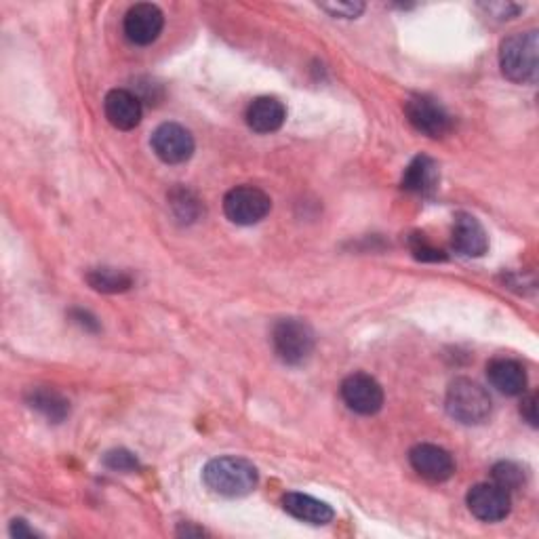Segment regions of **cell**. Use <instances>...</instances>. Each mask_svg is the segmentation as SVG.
Wrapping results in <instances>:
<instances>
[{
    "mask_svg": "<svg viewBox=\"0 0 539 539\" xmlns=\"http://www.w3.org/2000/svg\"><path fill=\"white\" fill-rule=\"evenodd\" d=\"M203 481L209 491L222 497H245L259 483L257 468L243 457H215L203 470Z\"/></svg>",
    "mask_w": 539,
    "mask_h": 539,
    "instance_id": "cell-1",
    "label": "cell"
},
{
    "mask_svg": "<svg viewBox=\"0 0 539 539\" xmlns=\"http://www.w3.org/2000/svg\"><path fill=\"white\" fill-rule=\"evenodd\" d=\"M499 68L516 85H535L539 74V36L537 30L518 32L499 45Z\"/></svg>",
    "mask_w": 539,
    "mask_h": 539,
    "instance_id": "cell-2",
    "label": "cell"
},
{
    "mask_svg": "<svg viewBox=\"0 0 539 539\" xmlns=\"http://www.w3.org/2000/svg\"><path fill=\"white\" fill-rule=\"evenodd\" d=\"M447 413L464 426H481L491 415V396L472 379L459 377L447 390Z\"/></svg>",
    "mask_w": 539,
    "mask_h": 539,
    "instance_id": "cell-3",
    "label": "cell"
},
{
    "mask_svg": "<svg viewBox=\"0 0 539 539\" xmlns=\"http://www.w3.org/2000/svg\"><path fill=\"white\" fill-rule=\"evenodd\" d=\"M314 331L302 318H283L272 329V346L285 365H304L314 352Z\"/></svg>",
    "mask_w": 539,
    "mask_h": 539,
    "instance_id": "cell-4",
    "label": "cell"
},
{
    "mask_svg": "<svg viewBox=\"0 0 539 539\" xmlns=\"http://www.w3.org/2000/svg\"><path fill=\"white\" fill-rule=\"evenodd\" d=\"M270 196L255 186H236L224 198V213L236 226H253L268 217Z\"/></svg>",
    "mask_w": 539,
    "mask_h": 539,
    "instance_id": "cell-5",
    "label": "cell"
},
{
    "mask_svg": "<svg viewBox=\"0 0 539 539\" xmlns=\"http://www.w3.org/2000/svg\"><path fill=\"white\" fill-rule=\"evenodd\" d=\"M405 114L415 131L432 139L447 137L453 131L451 114L428 95H413L405 102Z\"/></svg>",
    "mask_w": 539,
    "mask_h": 539,
    "instance_id": "cell-6",
    "label": "cell"
},
{
    "mask_svg": "<svg viewBox=\"0 0 539 539\" xmlns=\"http://www.w3.org/2000/svg\"><path fill=\"white\" fill-rule=\"evenodd\" d=\"M339 392H342L346 407L358 415H375L384 407V388L367 373L348 375Z\"/></svg>",
    "mask_w": 539,
    "mask_h": 539,
    "instance_id": "cell-7",
    "label": "cell"
},
{
    "mask_svg": "<svg viewBox=\"0 0 539 539\" xmlns=\"http://www.w3.org/2000/svg\"><path fill=\"white\" fill-rule=\"evenodd\" d=\"M468 510L483 523H499L512 510V497L506 489L495 483L474 485L466 497Z\"/></svg>",
    "mask_w": 539,
    "mask_h": 539,
    "instance_id": "cell-8",
    "label": "cell"
},
{
    "mask_svg": "<svg viewBox=\"0 0 539 539\" xmlns=\"http://www.w3.org/2000/svg\"><path fill=\"white\" fill-rule=\"evenodd\" d=\"M152 150L167 165H182L190 161L194 154V137L192 133L177 125L165 123L152 133Z\"/></svg>",
    "mask_w": 539,
    "mask_h": 539,
    "instance_id": "cell-9",
    "label": "cell"
},
{
    "mask_svg": "<svg viewBox=\"0 0 539 539\" xmlns=\"http://www.w3.org/2000/svg\"><path fill=\"white\" fill-rule=\"evenodd\" d=\"M165 28V15L156 5L139 3L125 15V36L137 47L152 45Z\"/></svg>",
    "mask_w": 539,
    "mask_h": 539,
    "instance_id": "cell-10",
    "label": "cell"
},
{
    "mask_svg": "<svg viewBox=\"0 0 539 539\" xmlns=\"http://www.w3.org/2000/svg\"><path fill=\"white\" fill-rule=\"evenodd\" d=\"M411 468L430 483H445L455 474V462L449 451L438 445L422 443L409 451Z\"/></svg>",
    "mask_w": 539,
    "mask_h": 539,
    "instance_id": "cell-11",
    "label": "cell"
},
{
    "mask_svg": "<svg viewBox=\"0 0 539 539\" xmlns=\"http://www.w3.org/2000/svg\"><path fill=\"white\" fill-rule=\"evenodd\" d=\"M108 123L118 131H131L142 123V102L127 89H112L104 99Z\"/></svg>",
    "mask_w": 539,
    "mask_h": 539,
    "instance_id": "cell-12",
    "label": "cell"
},
{
    "mask_svg": "<svg viewBox=\"0 0 539 539\" xmlns=\"http://www.w3.org/2000/svg\"><path fill=\"white\" fill-rule=\"evenodd\" d=\"M453 247L466 257H481L489 249V236L483 224L470 213H459L453 226Z\"/></svg>",
    "mask_w": 539,
    "mask_h": 539,
    "instance_id": "cell-13",
    "label": "cell"
},
{
    "mask_svg": "<svg viewBox=\"0 0 539 539\" xmlns=\"http://www.w3.org/2000/svg\"><path fill=\"white\" fill-rule=\"evenodd\" d=\"M489 384L506 396H521L527 390V371L514 358L499 356L487 365Z\"/></svg>",
    "mask_w": 539,
    "mask_h": 539,
    "instance_id": "cell-14",
    "label": "cell"
},
{
    "mask_svg": "<svg viewBox=\"0 0 539 539\" xmlns=\"http://www.w3.org/2000/svg\"><path fill=\"white\" fill-rule=\"evenodd\" d=\"M283 510L287 514H291L293 518H297V521L316 525V527L329 525L335 516L333 508L329 504L321 502V499H316L312 495H306V493H287L283 497Z\"/></svg>",
    "mask_w": 539,
    "mask_h": 539,
    "instance_id": "cell-15",
    "label": "cell"
},
{
    "mask_svg": "<svg viewBox=\"0 0 539 539\" xmlns=\"http://www.w3.org/2000/svg\"><path fill=\"white\" fill-rule=\"evenodd\" d=\"M247 125L255 133H274L285 125L287 118V108L276 97H257L247 108Z\"/></svg>",
    "mask_w": 539,
    "mask_h": 539,
    "instance_id": "cell-16",
    "label": "cell"
},
{
    "mask_svg": "<svg viewBox=\"0 0 539 539\" xmlns=\"http://www.w3.org/2000/svg\"><path fill=\"white\" fill-rule=\"evenodd\" d=\"M26 403L30 409L38 411L43 417H47L53 424H62L64 419L70 415V401L53 388H30L26 392Z\"/></svg>",
    "mask_w": 539,
    "mask_h": 539,
    "instance_id": "cell-17",
    "label": "cell"
},
{
    "mask_svg": "<svg viewBox=\"0 0 539 539\" xmlns=\"http://www.w3.org/2000/svg\"><path fill=\"white\" fill-rule=\"evenodd\" d=\"M438 165L432 161L430 156H417L413 158V163L405 169L403 175V188L407 192L415 194H432L438 186Z\"/></svg>",
    "mask_w": 539,
    "mask_h": 539,
    "instance_id": "cell-18",
    "label": "cell"
},
{
    "mask_svg": "<svg viewBox=\"0 0 539 539\" xmlns=\"http://www.w3.org/2000/svg\"><path fill=\"white\" fill-rule=\"evenodd\" d=\"M87 283L99 293H125L133 287V278L116 268H95L87 274Z\"/></svg>",
    "mask_w": 539,
    "mask_h": 539,
    "instance_id": "cell-19",
    "label": "cell"
},
{
    "mask_svg": "<svg viewBox=\"0 0 539 539\" xmlns=\"http://www.w3.org/2000/svg\"><path fill=\"white\" fill-rule=\"evenodd\" d=\"M493 483L506 489L508 493L523 489L527 483V472L523 466H518L516 462H497L491 470Z\"/></svg>",
    "mask_w": 539,
    "mask_h": 539,
    "instance_id": "cell-20",
    "label": "cell"
},
{
    "mask_svg": "<svg viewBox=\"0 0 539 539\" xmlns=\"http://www.w3.org/2000/svg\"><path fill=\"white\" fill-rule=\"evenodd\" d=\"M104 464L106 468L114 470V472H135L139 468L137 457L127 451V449H112L104 455Z\"/></svg>",
    "mask_w": 539,
    "mask_h": 539,
    "instance_id": "cell-21",
    "label": "cell"
},
{
    "mask_svg": "<svg viewBox=\"0 0 539 539\" xmlns=\"http://www.w3.org/2000/svg\"><path fill=\"white\" fill-rule=\"evenodd\" d=\"M411 251H413L415 259H419V262H445L447 259L445 251L432 247L424 238V234H415L411 238Z\"/></svg>",
    "mask_w": 539,
    "mask_h": 539,
    "instance_id": "cell-22",
    "label": "cell"
},
{
    "mask_svg": "<svg viewBox=\"0 0 539 539\" xmlns=\"http://www.w3.org/2000/svg\"><path fill=\"white\" fill-rule=\"evenodd\" d=\"M323 11L331 13L333 17H344V19H354L365 11L363 3H323Z\"/></svg>",
    "mask_w": 539,
    "mask_h": 539,
    "instance_id": "cell-23",
    "label": "cell"
},
{
    "mask_svg": "<svg viewBox=\"0 0 539 539\" xmlns=\"http://www.w3.org/2000/svg\"><path fill=\"white\" fill-rule=\"evenodd\" d=\"M491 17H497V19H512L516 17L518 13L523 11L521 5H512V3H489V5H481Z\"/></svg>",
    "mask_w": 539,
    "mask_h": 539,
    "instance_id": "cell-24",
    "label": "cell"
},
{
    "mask_svg": "<svg viewBox=\"0 0 539 539\" xmlns=\"http://www.w3.org/2000/svg\"><path fill=\"white\" fill-rule=\"evenodd\" d=\"M521 413L527 419V424L537 428V394H527L523 396L521 403Z\"/></svg>",
    "mask_w": 539,
    "mask_h": 539,
    "instance_id": "cell-25",
    "label": "cell"
},
{
    "mask_svg": "<svg viewBox=\"0 0 539 539\" xmlns=\"http://www.w3.org/2000/svg\"><path fill=\"white\" fill-rule=\"evenodd\" d=\"M9 531H11V535L17 537V539H19V537H34V535H36L34 529H30L28 523L22 521V518H15V521L11 523V529H9Z\"/></svg>",
    "mask_w": 539,
    "mask_h": 539,
    "instance_id": "cell-26",
    "label": "cell"
}]
</instances>
